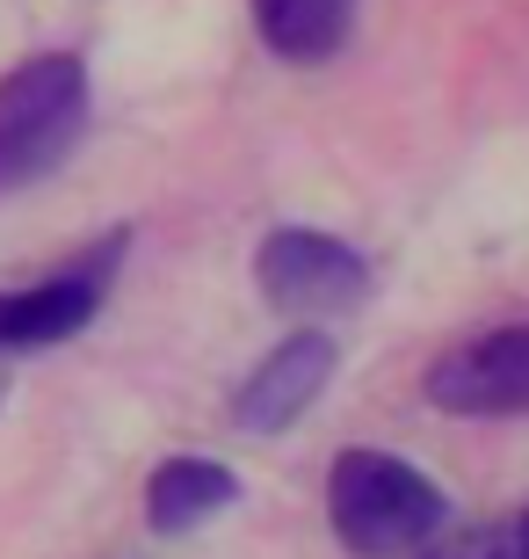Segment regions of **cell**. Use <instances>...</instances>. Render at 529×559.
<instances>
[{
    "mask_svg": "<svg viewBox=\"0 0 529 559\" xmlns=\"http://www.w3.org/2000/svg\"><path fill=\"white\" fill-rule=\"evenodd\" d=\"M81 131H87V66L73 51L22 59L0 81V197L59 175Z\"/></svg>",
    "mask_w": 529,
    "mask_h": 559,
    "instance_id": "cell-2",
    "label": "cell"
},
{
    "mask_svg": "<svg viewBox=\"0 0 529 559\" xmlns=\"http://www.w3.org/2000/svg\"><path fill=\"white\" fill-rule=\"evenodd\" d=\"M254 290L290 320H320V312H348L370 298V262L363 248H348L341 233L320 226H276L254 248Z\"/></svg>",
    "mask_w": 529,
    "mask_h": 559,
    "instance_id": "cell-3",
    "label": "cell"
},
{
    "mask_svg": "<svg viewBox=\"0 0 529 559\" xmlns=\"http://www.w3.org/2000/svg\"><path fill=\"white\" fill-rule=\"evenodd\" d=\"M508 545H515V559H529V509L508 516Z\"/></svg>",
    "mask_w": 529,
    "mask_h": 559,
    "instance_id": "cell-10",
    "label": "cell"
},
{
    "mask_svg": "<svg viewBox=\"0 0 529 559\" xmlns=\"http://www.w3.org/2000/svg\"><path fill=\"white\" fill-rule=\"evenodd\" d=\"M232 501H240V473L225 457H204V451L160 457L153 479H145V531L153 538H189L211 516H225Z\"/></svg>",
    "mask_w": 529,
    "mask_h": 559,
    "instance_id": "cell-7",
    "label": "cell"
},
{
    "mask_svg": "<svg viewBox=\"0 0 529 559\" xmlns=\"http://www.w3.org/2000/svg\"><path fill=\"white\" fill-rule=\"evenodd\" d=\"M123 233L95 240V248L73 262V270L44 276V284H22V290H0V356H22V349H51V342H73L81 328H95V312L109 306L123 270Z\"/></svg>",
    "mask_w": 529,
    "mask_h": 559,
    "instance_id": "cell-4",
    "label": "cell"
},
{
    "mask_svg": "<svg viewBox=\"0 0 529 559\" xmlns=\"http://www.w3.org/2000/svg\"><path fill=\"white\" fill-rule=\"evenodd\" d=\"M326 523L348 559H413L449 523V495L399 451L348 443L326 465Z\"/></svg>",
    "mask_w": 529,
    "mask_h": 559,
    "instance_id": "cell-1",
    "label": "cell"
},
{
    "mask_svg": "<svg viewBox=\"0 0 529 559\" xmlns=\"http://www.w3.org/2000/svg\"><path fill=\"white\" fill-rule=\"evenodd\" d=\"M356 0H254V29L284 66H326L348 44Z\"/></svg>",
    "mask_w": 529,
    "mask_h": 559,
    "instance_id": "cell-8",
    "label": "cell"
},
{
    "mask_svg": "<svg viewBox=\"0 0 529 559\" xmlns=\"http://www.w3.org/2000/svg\"><path fill=\"white\" fill-rule=\"evenodd\" d=\"M428 407H443L457 421H515L529 415V320L493 328L465 349H449L443 364H428L421 378Z\"/></svg>",
    "mask_w": 529,
    "mask_h": 559,
    "instance_id": "cell-5",
    "label": "cell"
},
{
    "mask_svg": "<svg viewBox=\"0 0 529 559\" xmlns=\"http://www.w3.org/2000/svg\"><path fill=\"white\" fill-rule=\"evenodd\" d=\"M413 559H515V545H508V523H479L465 538H443V531H435Z\"/></svg>",
    "mask_w": 529,
    "mask_h": 559,
    "instance_id": "cell-9",
    "label": "cell"
},
{
    "mask_svg": "<svg viewBox=\"0 0 529 559\" xmlns=\"http://www.w3.org/2000/svg\"><path fill=\"white\" fill-rule=\"evenodd\" d=\"M334 364H341L334 334H320V328L284 334V342H276V349L240 378V393H232V421L254 429V436H284L290 421H305V407H320V393L334 385Z\"/></svg>",
    "mask_w": 529,
    "mask_h": 559,
    "instance_id": "cell-6",
    "label": "cell"
}]
</instances>
